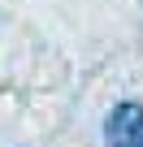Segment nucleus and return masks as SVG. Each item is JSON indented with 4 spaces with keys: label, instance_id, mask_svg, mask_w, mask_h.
Returning a JSON list of instances; mask_svg holds the SVG:
<instances>
[{
    "label": "nucleus",
    "instance_id": "f03ea898",
    "mask_svg": "<svg viewBox=\"0 0 143 147\" xmlns=\"http://www.w3.org/2000/svg\"><path fill=\"white\" fill-rule=\"evenodd\" d=\"M130 147H143V134H139V138H134V143H130Z\"/></svg>",
    "mask_w": 143,
    "mask_h": 147
},
{
    "label": "nucleus",
    "instance_id": "f257e3e1",
    "mask_svg": "<svg viewBox=\"0 0 143 147\" xmlns=\"http://www.w3.org/2000/svg\"><path fill=\"white\" fill-rule=\"evenodd\" d=\"M143 134V104H117L104 121V143L108 147H130Z\"/></svg>",
    "mask_w": 143,
    "mask_h": 147
}]
</instances>
